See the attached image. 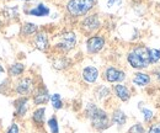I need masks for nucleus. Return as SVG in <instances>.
Returning a JSON list of instances; mask_svg holds the SVG:
<instances>
[{"instance_id": "1", "label": "nucleus", "mask_w": 160, "mask_h": 133, "mask_svg": "<svg viewBox=\"0 0 160 133\" xmlns=\"http://www.w3.org/2000/svg\"><path fill=\"white\" fill-rule=\"evenodd\" d=\"M127 60L131 64V67H133L136 69L148 68L152 64L150 56H149V48L145 46H137L128 53Z\"/></svg>"}, {"instance_id": "2", "label": "nucleus", "mask_w": 160, "mask_h": 133, "mask_svg": "<svg viewBox=\"0 0 160 133\" xmlns=\"http://www.w3.org/2000/svg\"><path fill=\"white\" fill-rule=\"evenodd\" d=\"M86 115L90 118L92 127L98 131H103L110 126V120L107 114L102 109L96 107L94 104H89L86 109Z\"/></svg>"}, {"instance_id": "3", "label": "nucleus", "mask_w": 160, "mask_h": 133, "mask_svg": "<svg viewBox=\"0 0 160 133\" xmlns=\"http://www.w3.org/2000/svg\"><path fill=\"white\" fill-rule=\"evenodd\" d=\"M94 5L95 0H69L67 4V10L72 16L79 18L88 14L94 8Z\"/></svg>"}, {"instance_id": "4", "label": "nucleus", "mask_w": 160, "mask_h": 133, "mask_svg": "<svg viewBox=\"0 0 160 133\" xmlns=\"http://www.w3.org/2000/svg\"><path fill=\"white\" fill-rule=\"evenodd\" d=\"M77 43V36L74 32H65L63 35L59 36V41L56 43V48L65 53V52H69Z\"/></svg>"}, {"instance_id": "5", "label": "nucleus", "mask_w": 160, "mask_h": 133, "mask_svg": "<svg viewBox=\"0 0 160 133\" xmlns=\"http://www.w3.org/2000/svg\"><path fill=\"white\" fill-rule=\"evenodd\" d=\"M105 46V38L101 36H92L88 39L86 42V48L89 53H98Z\"/></svg>"}, {"instance_id": "6", "label": "nucleus", "mask_w": 160, "mask_h": 133, "mask_svg": "<svg viewBox=\"0 0 160 133\" xmlns=\"http://www.w3.org/2000/svg\"><path fill=\"white\" fill-rule=\"evenodd\" d=\"M124 78H126L124 72H122L115 67H110L105 70V79L108 83H120L122 80H124Z\"/></svg>"}, {"instance_id": "7", "label": "nucleus", "mask_w": 160, "mask_h": 133, "mask_svg": "<svg viewBox=\"0 0 160 133\" xmlns=\"http://www.w3.org/2000/svg\"><path fill=\"white\" fill-rule=\"evenodd\" d=\"M81 27L88 31V32H92L95 30H98L100 27V20L98 15H91V16H88L85 18L84 21L81 22Z\"/></svg>"}, {"instance_id": "8", "label": "nucleus", "mask_w": 160, "mask_h": 133, "mask_svg": "<svg viewBox=\"0 0 160 133\" xmlns=\"http://www.w3.org/2000/svg\"><path fill=\"white\" fill-rule=\"evenodd\" d=\"M32 88H33L32 79L31 78H23L19 81V84L16 86V91L20 95H28L32 91Z\"/></svg>"}, {"instance_id": "9", "label": "nucleus", "mask_w": 160, "mask_h": 133, "mask_svg": "<svg viewBox=\"0 0 160 133\" xmlns=\"http://www.w3.org/2000/svg\"><path fill=\"white\" fill-rule=\"evenodd\" d=\"M35 44L36 47L42 51V52H46L48 48H49V42H48V37L44 32H38L36 33L35 36Z\"/></svg>"}, {"instance_id": "10", "label": "nucleus", "mask_w": 160, "mask_h": 133, "mask_svg": "<svg viewBox=\"0 0 160 133\" xmlns=\"http://www.w3.org/2000/svg\"><path fill=\"white\" fill-rule=\"evenodd\" d=\"M49 100V94L48 90L44 86H41L40 89L36 90L35 95H33V102L36 105H43Z\"/></svg>"}, {"instance_id": "11", "label": "nucleus", "mask_w": 160, "mask_h": 133, "mask_svg": "<svg viewBox=\"0 0 160 133\" xmlns=\"http://www.w3.org/2000/svg\"><path fill=\"white\" fill-rule=\"evenodd\" d=\"M99 76V70L95 68V67H86L84 70H82V78L86 83H95L96 79Z\"/></svg>"}, {"instance_id": "12", "label": "nucleus", "mask_w": 160, "mask_h": 133, "mask_svg": "<svg viewBox=\"0 0 160 133\" xmlns=\"http://www.w3.org/2000/svg\"><path fill=\"white\" fill-rule=\"evenodd\" d=\"M28 100H27V97H20V99H18V100H15V102H14V105H15V109H16V115L18 116H25L26 112H27V109H28Z\"/></svg>"}, {"instance_id": "13", "label": "nucleus", "mask_w": 160, "mask_h": 133, "mask_svg": "<svg viewBox=\"0 0 160 133\" xmlns=\"http://www.w3.org/2000/svg\"><path fill=\"white\" fill-rule=\"evenodd\" d=\"M113 91H115L116 96H117L120 100H122V101H128V100H129V97H131V93H129L128 88H127V86H124V85H122V84L115 85Z\"/></svg>"}, {"instance_id": "14", "label": "nucleus", "mask_w": 160, "mask_h": 133, "mask_svg": "<svg viewBox=\"0 0 160 133\" xmlns=\"http://www.w3.org/2000/svg\"><path fill=\"white\" fill-rule=\"evenodd\" d=\"M133 83L138 86H145L150 83V76L145 73H137L133 78Z\"/></svg>"}, {"instance_id": "15", "label": "nucleus", "mask_w": 160, "mask_h": 133, "mask_svg": "<svg viewBox=\"0 0 160 133\" xmlns=\"http://www.w3.org/2000/svg\"><path fill=\"white\" fill-rule=\"evenodd\" d=\"M112 122L116 123L117 126H123L127 122V116L122 110H116L112 114Z\"/></svg>"}, {"instance_id": "16", "label": "nucleus", "mask_w": 160, "mask_h": 133, "mask_svg": "<svg viewBox=\"0 0 160 133\" xmlns=\"http://www.w3.org/2000/svg\"><path fill=\"white\" fill-rule=\"evenodd\" d=\"M30 15H33V16H38V18H42V16H47L49 14V9L47 6H44L43 4H40L38 6H36L35 9H31L28 11Z\"/></svg>"}, {"instance_id": "17", "label": "nucleus", "mask_w": 160, "mask_h": 133, "mask_svg": "<svg viewBox=\"0 0 160 133\" xmlns=\"http://www.w3.org/2000/svg\"><path fill=\"white\" fill-rule=\"evenodd\" d=\"M44 112H46V109H44V107L37 109V110L33 112V115H32V120H33V122L37 123V125H42L43 121H44Z\"/></svg>"}, {"instance_id": "18", "label": "nucleus", "mask_w": 160, "mask_h": 133, "mask_svg": "<svg viewBox=\"0 0 160 133\" xmlns=\"http://www.w3.org/2000/svg\"><path fill=\"white\" fill-rule=\"evenodd\" d=\"M23 70H25V65H23V64H21V63H15V64H12V65L10 67L9 74L11 76H18V75H21V74L23 73Z\"/></svg>"}, {"instance_id": "19", "label": "nucleus", "mask_w": 160, "mask_h": 133, "mask_svg": "<svg viewBox=\"0 0 160 133\" xmlns=\"http://www.w3.org/2000/svg\"><path fill=\"white\" fill-rule=\"evenodd\" d=\"M37 30H38V28H37V26H36L35 23L27 22V23H25L23 27H22V35H25V36H31V35L36 33Z\"/></svg>"}, {"instance_id": "20", "label": "nucleus", "mask_w": 160, "mask_h": 133, "mask_svg": "<svg viewBox=\"0 0 160 133\" xmlns=\"http://www.w3.org/2000/svg\"><path fill=\"white\" fill-rule=\"evenodd\" d=\"M68 65H69V60L67 58H58L53 62V67L56 69H59V70L60 69H65Z\"/></svg>"}, {"instance_id": "21", "label": "nucleus", "mask_w": 160, "mask_h": 133, "mask_svg": "<svg viewBox=\"0 0 160 133\" xmlns=\"http://www.w3.org/2000/svg\"><path fill=\"white\" fill-rule=\"evenodd\" d=\"M149 56H150V63H158L160 59V49L158 48H149Z\"/></svg>"}, {"instance_id": "22", "label": "nucleus", "mask_w": 160, "mask_h": 133, "mask_svg": "<svg viewBox=\"0 0 160 133\" xmlns=\"http://www.w3.org/2000/svg\"><path fill=\"white\" fill-rule=\"evenodd\" d=\"M51 101H52V105L56 110H59L63 107V102H62V99H60L59 94H54V95L51 97Z\"/></svg>"}, {"instance_id": "23", "label": "nucleus", "mask_w": 160, "mask_h": 133, "mask_svg": "<svg viewBox=\"0 0 160 133\" xmlns=\"http://www.w3.org/2000/svg\"><path fill=\"white\" fill-rule=\"evenodd\" d=\"M48 126L51 128L52 133H59V127H58V121L56 117H51L48 120Z\"/></svg>"}, {"instance_id": "24", "label": "nucleus", "mask_w": 160, "mask_h": 133, "mask_svg": "<svg viewBox=\"0 0 160 133\" xmlns=\"http://www.w3.org/2000/svg\"><path fill=\"white\" fill-rule=\"evenodd\" d=\"M128 133H145V130L143 128V126L140 123H137V125H134L129 128Z\"/></svg>"}, {"instance_id": "25", "label": "nucleus", "mask_w": 160, "mask_h": 133, "mask_svg": "<svg viewBox=\"0 0 160 133\" xmlns=\"http://www.w3.org/2000/svg\"><path fill=\"white\" fill-rule=\"evenodd\" d=\"M96 94H98V97H99V99H105V97H107V96L110 95V90H108L107 88L102 86V88L99 89V91H98Z\"/></svg>"}, {"instance_id": "26", "label": "nucleus", "mask_w": 160, "mask_h": 133, "mask_svg": "<svg viewBox=\"0 0 160 133\" xmlns=\"http://www.w3.org/2000/svg\"><path fill=\"white\" fill-rule=\"evenodd\" d=\"M142 112L144 114V120H145V122H149V121L154 117L153 112H152L150 110H148V109H142Z\"/></svg>"}, {"instance_id": "27", "label": "nucleus", "mask_w": 160, "mask_h": 133, "mask_svg": "<svg viewBox=\"0 0 160 133\" xmlns=\"http://www.w3.org/2000/svg\"><path fill=\"white\" fill-rule=\"evenodd\" d=\"M148 133H160V122L159 123H154L150 126Z\"/></svg>"}, {"instance_id": "28", "label": "nucleus", "mask_w": 160, "mask_h": 133, "mask_svg": "<svg viewBox=\"0 0 160 133\" xmlns=\"http://www.w3.org/2000/svg\"><path fill=\"white\" fill-rule=\"evenodd\" d=\"M6 133H19V127H18V125H16V123H12Z\"/></svg>"}, {"instance_id": "29", "label": "nucleus", "mask_w": 160, "mask_h": 133, "mask_svg": "<svg viewBox=\"0 0 160 133\" xmlns=\"http://www.w3.org/2000/svg\"><path fill=\"white\" fill-rule=\"evenodd\" d=\"M154 74H155V76H157V79L160 81V67H158V68L154 69Z\"/></svg>"}, {"instance_id": "30", "label": "nucleus", "mask_w": 160, "mask_h": 133, "mask_svg": "<svg viewBox=\"0 0 160 133\" xmlns=\"http://www.w3.org/2000/svg\"><path fill=\"white\" fill-rule=\"evenodd\" d=\"M2 72H4V68H2L1 65H0V73H2Z\"/></svg>"}, {"instance_id": "31", "label": "nucleus", "mask_w": 160, "mask_h": 133, "mask_svg": "<svg viewBox=\"0 0 160 133\" xmlns=\"http://www.w3.org/2000/svg\"><path fill=\"white\" fill-rule=\"evenodd\" d=\"M23 1H31V0H23Z\"/></svg>"}]
</instances>
